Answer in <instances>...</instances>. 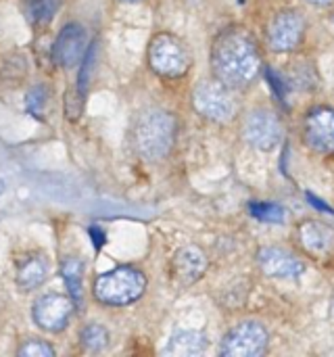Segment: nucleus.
<instances>
[{
    "instance_id": "f257e3e1",
    "label": "nucleus",
    "mask_w": 334,
    "mask_h": 357,
    "mask_svg": "<svg viewBox=\"0 0 334 357\" xmlns=\"http://www.w3.org/2000/svg\"><path fill=\"white\" fill-rule=\"evenodd\" d=\"M211 67L220 82L232 90H241L259 75L261 56L255 42L245 31L228 29L213 42Z\"/></svg>"
},
{
    "instance_id": "f03ea898",
    "label": "nucleus",
    "mask_w": 334,
    "mask_h": 357,
    "mask_svg": "<svg viewBox=\"0 0 334 357\" xmlns=\"http://www.w3.org/2000/svg\"><path fill=\"white\" fill-rule=\"evenodd\" d=\"M178 121L165 109H146L134 123V149L144 161L165 159L176 142Z\"/></svg>"
},
{
    "instance_id": "7ed1b4c3",
    "label": "nucleus",
    "mask_w": 334,
    "mask_h": 357,
    "mask_svg": "<svg viewBox=\"0 0 334 357\" xmlns=\"http://www.w3.org/2000/svg\"><path fill=\"white\" fill-rule=\"evenodd\" d=\"M146 291V276L132 268V266H119L111 272H105L96 276L92 284V295L98 303L121 307L138 301Z\"/></svg>"
},
{
    "instance_id": "20e7f679",
    "label": "nucleus",
    "mask_w": 334,
    "mask_h": 357,
    "mask_svg": "<svg viewBox=\"0 0 334 357\" xmlns=\"http://www.w3.org/2000/svg\"><path fill=\"white\" fill-rule=\"evenodd\" d=\"M149 65L161 77H182L192 65L186 44L172 33H157L149 44Z\"/></svg>"
},
{
    "instance_id": "39448f33",
    "label": "nucleus",
    "mask_w": 334,
    "mask_h": 357,
    "mask_svg": "<svg viewBox=\"0 0 334 357\" xmlns=\"http://www.w3.org/2000/svg\"><path fill=\"white\" fill-rule=\"evenodd\" d=\"M224 82L215 79H203L192 90V107L199 115H203L209 121L226 123L232 121L236 115V98L230 92Z\"/></svg>"
},
{
    "instance_id": "423d86ee",
    "label": "nucleus",
    "mask_w": 334,
    "mask_h": 357,
    "mask_svg": "<svg viewBox=\"0 0 334 357\" xmlns=\"http://www.w3.org/2000/svg\"><path fill=\"white\" fill-rule=\"evenodd\" d=\"M243 138L257 151H272L284 138V126L280 117L264 107H257L245 115L243 121Z\"/></svg>"
},
{
    "instance_id": "0eeeda50",
    "label": "nucleus",
    "mask_w": 334,
    "mask_h": 357,
    "mask_svg": "<svg viewBox=\"0 0 334 357\" xmlns=\"http://www.w3.org/2000/svg\"><path fill=\"white\" fill-rule=\"evenodd\" d=\"M268 349V331L253 320L236 324L222 339L220 354L226 357H259Z\"/></svg>"
},
{
    "instance_id": "6e6552de",
    "label": "nucleus",
    "mask_w": 334,
    "mask_h": 357,
    "mask_svg": "<svg viewBox=\"0 0 334 357\" xmlns=\"http://www.w3.org/2000/svg\"><path fill=\"white\" fill-rule=\"evenodd\" d=\"M305 36V19L297 10H280L268 25L266 42L274 52L295 50Z\"/></svg>"
},
{
    "instance_id": "1a4fd4ad",
    "label": "nucleus",
    "mask_w": 334,
    "mask_h": 357,
    "mask_svg": "<svg viewBox=\"0 0 334 357\" xmlns=\"http://www.w3.org/2000/svg\"><path fill=\"white\" fill-rule=\"evenodd\" d=\"M73 310H75V303L71 297L50 293V295H42L40 299H36L31 318L38 328L54 335V333H63L67 328Z\"/></svg>"
},
{
    "instance_id": "9d476101",
    "label": "nucleus",
    "mask_w": 334,
    "mask_h": 357,
    "mask_svg": "<svg viewBox=\"0 0 334 357\" xmlns=\"http://www.w3.org/2000/svg\"><path fill=\"white\" fill-rule=\"evenodd\" d=\"M303 140L320 155H334V109L314 107L303 117Z\"/></svg>"
},
{
    "instance_id": "9b49d317",
    "label": "nucleus",
    "mask_w": 334,
    "mask_h": 357,
    "mask_svg": "<svg viewBox=\"0 0 334 357\" xmlns=\"http://www.w3.org/2000/svg\"><path fill=\"white\" fill-rule=\"evenodd\" d=\"M86 44H88L86 29L79 23H67L59 31V36L52 44L54 63H59L61 67H67V69L77 65L86 54Z\"/></svg>"
},
{
    "instance_id": "f8f14e48",
    "label": "nucleus",
    "mask_w": 334,
    "mask_h": 357,
    "mask_svg": "<svg viewBox=\"0 0 334 357\" xmlns=\"http://www.w3.org/2000/svg\"><path fill=\"white\" fill-rule=\"evenodd\" d=\"M257 264L261 272L270 278H282V280H293L299 278L305 272V264L295 257L291 251L280 249V247H264L257 253Z\"/></svg>"
},
{
    "instance_id": "ddd939ff",
    "label": "nucleus",
    "mask_w": 334,
    "mask_h": 357,
    "mask_svg": "<svg viewBox=\"0 0 334 357\" xmlns=\"http://www.w3.org/2000/svg\"><path fill=\"white\" fill-rule=\"evenodd\" d=\"M297 241L305 253L314 257H324L334 245V232L322 222L305 220L297 226Z\"/></svg>"
},
{
    "instance_id": "4468645a",
    "label": "nucleus",
    "mask_w": 334,
    "mask_h": 357,
    "mask_svg": "<svg viewBox=\"0 0 334 357\" xmlns=\"http://www.w3.org/2000/svg\"><path fill=\"white\" fill-rule=\"evenodd\" d=\"M174 268H176V276L180 278V282L188 287L205 274L207 257L197 245H186L176 253Z\"/></svg>"
},
{
    "instance_id": "2eb2a0df",
    "label": "nucleus",
    "mask_w": 334,
    "mask_h": 357,
    "mask_svg": "<svg viewBox=\"0 0 334 357\" xmlns=\"http://www.w3.org/2000/svg\"><path fill=\"white\" fill-rule=\"evenodd\" d=\"M209 339L201 331H190V328H180L172 335L165 354L172 357H199L207 351Z\"/></svg>"
},
{
    "instance_id": "dca6fc26",
    "label": "nucleus",
    "mask_w": 334,
    "mask_h": 357,
    "mask_svg": "<svg viewBox=\"0 0 334 357\" xmlns=\"http://www.w3.org/2000/svg\"><path fill=\"white\" fill-rule=\"evenodd\" d=\"M46 278H48V261L44 255H29L25 261L19 264L17 274H15L17 287L23 293L36 291L38 287L46 282Z\"/></svg>"
},
{
    "instance_id": "f3484780",
    "label": "nucleus",
    "mask_w": 334,
    "mask_h": 357,
    "mask_svg": "<svg viewBox=\"0 0 334 357\" xmlns=\"http://www.w3.org/2000/svg\"><path fill=\"white\" fill-rule=\"evenodd\" d=\"M61 278L73 299L75 307H82L84 297V261L77 257H65L61 264Z\"/></svg>"
},
{
    "instance_id": "a211bd4d",
    "label": "nucleus",
    "mask_w": 334,
    "mask_h": 357,
    "mask_svg": "<svg viewBox=\"0 0 334 357\" xmlns=\"http://www.w3.org/2000/svg\"><path fill=\"white\" fill-rule=\"evenodd\" d=\"M79 341H82V347L90 354H100L109 347V331L103 326V324H88L82 328L79 333Z\"/></svg>"
},
{
    "instance_id": "6ab92c4d",
    "label": "nucleus",
    "mask_w": 334,
    "mask_h": 357,
    "mask_svg": "<svg viewBox=\"0 0 334 357\" xmlns=\"http://www.w3.org/2000/svg\"><path fill=\"white\" fill-rule=\"evenodd\" d=\"M61 0H25L27 19L36 25H46L54 19Z\"/></svg>"
},
{
    "instance_id": "aec40b11",
    "label": "nucleus",
    "mask_w": 334,
    "mask_h": 357,
    "mask_svg": "<svg viewBox=\"0 0 334 357\" xmlns=\"http://www.w3.org/2000/svg\"><path fill=\"white\" fill-rule=\"evenodd\" d=\"M249 211L255 220L266 224H282L284 222V209L276 203H251Z\"/></svg>"
},
{
    "instance_id": "412c9836",
    "label": "nucleus",
    "mask_w": 334,
    "mask_h": 357,
    "mask_svg": "<svg viewBox=\"0 0 334 357\" xmlns=\"http://www.w3.org/2000/svg\"><path fill=\"white\" fill-rule=\"evenodd\" d=\"M48 100V90L46 86H33L29 88V92L25 94V109L29 115H33L36 119H42V109Z\"/></svg>"
},
{
    "instance_id": "4be33fe9",
    "label": "nucleus",
    "mask_w": 334,
    "mask_h": 357,
    "mask_svg": "<svg viewBox=\"0 0 334 357\" xmlns=\"http://www.w3.org/2000/svg\"><path fill=\"white\" fill-rule=\"evenodd\" d=\"M17 354L21 357H54V349L42 339H31V341H25Z\"/></svg>"
},
{
    "instance_id": "5701e85b",
    "label": "nucleus",
    "mask_w": 334,
    "mask_h": 357,
    "mask_svg": "<svg viewBox=\"0 0 334 357\" xmlns=\"http://www.w3.org/2000/svg\"><path fill=\"white\" fill-rule=\"evenodd\" d=\"M94 52H96V44H92L86 50V54H84V63H82V69H79V79H77V92H79V96L86 94L88 79H90V71H92V65H94Z\"/></svg>"
},
{
    "instance_id": "b1692460",
    "label": "nucleus",
    "mask_w": 334,
    "mask_h": 357,
    "mask_svg": "<svg viewBox=\"0 0 334 357\" xmlns=\"http://www.w3.org/2000/svg\"><path fill=\"white\" fill-rule=\"evenodd\" d=\"M90 238H92L94 247L100 249V247L105 245V238H107V236H105V232H103L98 226H92V228H90Z\"/></svg>"
},
{
    "instance_id": "393cba45",
    "label": "nucleus",
    "mask_w": 334,
    "mask_h": 357,
    "mask_svg": "<svg viewBox=\"0 0 334 357\" xmlns=\"http://www.w3.org/2000/svg\"><path fill=\"white\" fill-rule=\"evenodd\" d=\"M308 201H310V203H314V205H316V209H320V211H328V213H333V209H331V207H328V205H326L324 201H320V199H318L316 195H312V192H308Z\"/></svg>"
},
{
    "instance_id": "a878e982",
    "label": "nucleus",
    "mask_w": 334,
    "mask_h": 357,
    "mask_svg": "<svg viewBox=\"0 0 334 357\" xmlns=\"http://www.w3.org/2000/svg\"><path fill=\"white\" fill-rule=\"evenodd\" d=\"M310 4H314V6H328L331 2H334V0H308Z\"/></svg>"
},
{
    "instance_id": "bb28decb",
    "label": "nucleus",
    "mask_w": 334,
    "mask_h": 357,
    "mask_svg": "<svg viewBox=\"0 0 334 357\" xmlns=\"http://www.w3.org/2000/svg\"><path fill=\"white\" fill-rule=\"evenodd\" d=\"M4 192V180H0V195Z\"/></svg>"
},
{
    "instance_id": "cd10ccee",
    "label": "nucleus",
    "mask_w": 334,
    "mask_h": 357,
    "mask_svg": "<svg viewBox=\"0 0 334 357\" xmlns=\"http://www.w3.org/2000/svg\"><path fill=\"white\" fill-rule=\"evenodd\" d=\"M121 2H138V0H121Z\"/></svg>"
}]
</instances>
